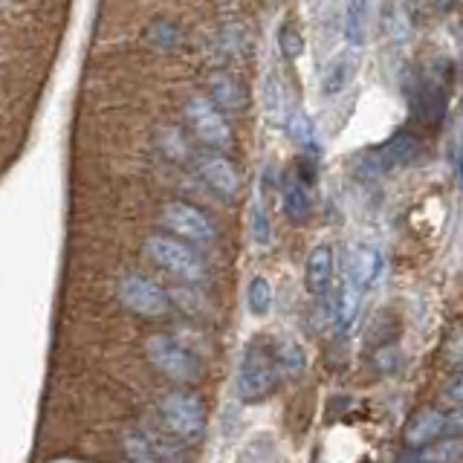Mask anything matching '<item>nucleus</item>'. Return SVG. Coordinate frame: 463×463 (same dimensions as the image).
Instances as JSON below:
<instances>
[{
	"mask_svg": "<svg viewBox=\"0 0 463 463\" xmlns=\"http://www.w3.org/2000/svg\"><path fill=\"white\" fill-rule=\"evenodd\" d=\"M145 255H148L156 267H163L165 272H171L174 279H180V281L200 284L206 279V264H203V258L185 241L174 238V235H151L145 241Z\"/></svg>",
	"mask_w": 463,
	"mask_h": 463,
	"instance_id": "obj_1",
	"label": "nucleus"
},
{
	"mask_svg": "<svg viewBox=\"0 0 463 463\" xmlns=\"http://www.w3.org/2000/svg\"><path fill=\"white\" fill-rule=\"evenodd\" d=\"M145 356L159 373L174 383H194L200 376L197 354L168 333H154V336L145 339Z\"/></svg>",
	"mask_w": 463,
	"mask_h": 463,
	"instance_id": "obj_2",
	"label": "nucleus"
},
{
	"mask_svg": "<svg viewBox=\"0 0 463 463\" xmlns=\"http://www.w3.org/2000/svg\"><path fill=\"white\" fill-rule=\"evenodd\" d=\"M275 385H279V368H275L272 354L258 342L243 347L241 365H238V394L243 402H264Z\"/></svg>",
	"mask_w": 463,
	"mask_h": 463,
	"instance_id": "obj_3",
	"label": "nucleus"
},
{
	"mask_svg": "<svg viewBox=\"0 0 463 463\" xmlns=\"http://www.w3.org/2000/svg\"><path fill=\"white\" fill-rule=\"evenodd\" d=\"M159 417L180 440H197L206 431V402L194 391H168L159 400Z\"/></svg>",
	"mask_w": 463,
	"mask_h": 463,
	"instance_id": "obj_4",
	"label": "nucleus"
},
{
	"mask_svg": "<svg viewBox=\"0 0 463 463\" xmlns=\"http://www.w3.org/2000/svg\"><path fill=\"white\" fill-rule=\"evenodd\" d=\"M159 223L165 226L168 235L188 243H214L217 238V226L212 223V217L185 200L165 203L163 212H159Z\"/></svg>",
	"mask_w": 463,
	"mask_h": 463,
	"instance_id": "obj_5",
	"label": "nucleus"
},
{
	"mask_svg": "<svg viewBox=\"0 0 463 463\" xmlns=\"http://www.w3.org/2000/svg\"><path fill=\"white\" fill-rule=\"evenodd\" d=\"M116 296L125 304L130 313L145 316V318H156V316H165L171 307V298L163 287L156 281H151L148 275L142 272H128L116 284Z\"/></svg>",
	"mask_w": 463,
	"mask_h": 463,
	"instance_id": "obj_6",
	"label": "nucleus"
},
{
	"mask_svg": "<svg viewBox=\"0 0 463 463\" xmlns=\"http://www.w3.org/2000/svg\"><path fill=\"white\" fill-rule=\"evenodd\" d=\"M183 116L188 128H192V134L206 145V148L223 151L232 145V128L226 122V116L212 105V99H203V96L188 99Z\"/></svg>",
	"mask_w": 463,
	"mask_h": 463,
	"instance_id": "obj_7",
	"label": "nucleus"
},
{
	"mask_svg": "<svg viewBox=\"0 0 463 463\" xmlns=\"http://www.w3.org/2000/svg\"><path fill=\"white\" fill-rule=\"evenodd\" d=\"M420 156H423V139L411 134V130H400V134H394L388 142H383L380 148L365 154V165L376 174H383V171L411 165Z\"/></svg>",
	"mask_w": 463,
	"mask_h": 463,
	"instance_id": "obj_8",
	"label": "nucleus"
},
{
	"mask_svg": "<svg viewBox=\"0 0 463 463\" xmlns=\"http://www.w3.org/2000/svg\"><path fill=\"white\" fill-rule=\"evenodd\" d=\"M385 260L383 255L373 250V246H351L345 255V281L356 287L359 293H368L383 279Z\"/></svg>",
	"mask_w": 463,
	"mask_h": 463,
	"instance_id": "obj_9",
	"label": "nucleus"
},
{
	"mask_svg": "<svg viewBox=\"0 0 463 463\" xmlns=\"http://www.w3.org/2000/svg\"><path fill=\"white\" fill-rule=\"evenodd\" d=\"M409 108L420 122L426 125H438L446 113V87L438 79H426L417 76L409 87Z\"/></svg>",
	"mask_w": 463,
	"mask_h": 463,
	"instance_id": "obj_10",
	"label": "nucleus"
},
{
	"mask_svg": "<svg viewBox=\"0 0 463 463\" xmlns=\"http://www.w3.org/2000/svg\"><path fill=\"white\" fill-rule=\"evenodd\" d=\"M197 174L203 177L214 194H221L223 200H235L241 192V174L232 165V159H226L223 154H203L197 156Z\"/></svg>",
	"mask_w": 463,
	"mask_h": 463,
	"instance_id": "obj_11",
	"label": "nucleus"
},
{
	"mask_svg": "<svg viewBox=\"0 0 463 463\" xmlns=\"http://www.w3.org/2000/svg\"><path fill=\"white\" fill-rule=\"evenodd\" d=\"M446 434V414L438 409H420L409 417L402 431V440L409 449H423Z\"/></svg>",
	"mask_w": 463,
	"mask_h": 463,
	"instance_id": "obj_12",
	"label": "nucleus"
},
{
	"mask_svg": "<svg viewBox=\"0 0 463 463\" xmlns=\"http://www.w3.org/2000/svg\"><path fill=\"white\" fill-rule=\"evenodd\" d=\"M333 269H336V258L327 243H318L310 250L307 264H304V284L313 296H327V289L333 284Z\"/></svg>",
	"mask_w": 463,
	"mask_h": 463,
	"instance_id": "obj_13",
	"label": "nucleus"
},
{
	"mask_svg": "<svg viewBox=\"0 0 463 463\" xmlns=\"http://www.w3.org/2000/svg\"><path fill=\"white\" fill-rule=\"evenodd\" d=\"M209 96L212 105L221 113H243L250 105L243 84L238 79H232L229 72H212L209 76Z\"/></svg>",
	"mask_w": 463,
	"mask_h": 463,
	"instance_id": "obj_14",
	"label": "nucleus"
},
{
	"mask_svg": "<svg viewBox=\"0 0 463 463\" xmlns=\"http://www.w3.org/2000/svg\"><path fill=\"white\" fill-rule=\"evenodd\" d=\"M281 203H284V214L289 223H307L310 217V188H307V180L301 177V174H289L284 180V188H281Z\"/></svg>",
	"mask_w": 463,
	"mask_h": 463,
	"instance_id": "obj_15",
	"label": "nucleus"
},
{
	"mask_svg": "<svg viewBox=\"0 0 463 463\" xmlns=\"http://www.w3.org/2000/svg\"><path fill=\"white\" fill-rule=\"evenodd\" d=\"M371 0H345V38L351 47H362L368 38Z\"/></svg>",
	"mask_w": 463,
	"mask_h": 463,
	"instance_id": "obj_16",
	"label": "nucleus"
},
{
	"mask_svg": "<svg viewBox=\"0 0 463 463\" xmlns=\"http://www.w3.org/2000/svg\"><path fill=\"white\" fill-rule=\"evenodd\" d=\"M463 460V438H440L423 449H414V455L405 463H458Z\"/></svg>",
	"mask_w": 463,
	"mask_h": 463,
	"instance_id": "obj_17",
	"label": "nucleus"
},
{
	"mask_svg": "<svg viewBox=\"0 0 463 463\" xmlns=\"http://www.w3.org/2000/svg\"><path fill=\"white\" fill-rule=\"evenodd\" d=\"M359 304H362V293L356 287H351L347 281H342V289L336 296V307H333V325H336L339 333H351L359 316Z\"/></svg>",
	"mask_w": 463,
	"mask_h": 463,
	"instance_id": "obj_18",
	"label": "nucleus"
},
{
	"mask_svg": "<svg viewBox=\"0 0 463 463\" xmlns=\"http://www.w3.org/2000/svg\"><path fill=\"white\" fill-rule=\"evenodd\" d=\"M272 362L275 368H279V373H287V376H296L304 371V362H307V356H304V347L289 339V336H281L272 342Z\"/></svg>",
	"mask_w": 463,
	"mask_h": 463,
	"instance_id": "obj_19",
	"label": "nucleus"
},
{
	"mask_svg": "<svg viewBox=\"0 0 463 463\" xmlns=\"http://www.w3.org/2000/svg\"><path fill=\"white\" fill-rule=\"evenodd\" d=\"M284 128H287V134L289 139H293L301 151H316V130H313V122H310V116L293 108V110H287V119H284Z\"/></svg>",
	"mask_w": 463,
	"mask_h": 463,
	"instance_id": "obj_20",
	"label": "nucleus"
},
{
	"mask_svg": "<svg viewBox=\"0 0 463 463\" xmlns=\"http://www.w3.org/2000/svg\"><path fill=\"white\" fill-rule=\"evenodd\" d=\"M272 301H275V289L272 281L267 275H255L246 287V304H250V313L252 316H267L272 310Z\"/></svg>",
	"mask_w": 463,
	"mask_h": 463,
	"instance_id": "obj_21",
	"label": "nucleus"
},
{
	"mask_svg": "<svg viewBox=\"0 0 463 463\" xmlns=\"http://www.w3.org/2000/svg\"><path fill=\"white\" fill-rule=\"evenodd\" d=\"M264 110L272 122H284L287 119V105H284V84L281 79L275 76V72H269L267 81H264Z\"/></svg>",
	"mask_w": 463,
	"mask_h": 463,
	"instance_id": "obj_22",
	"label": "nucleus"
},
{
	"mask_svg": "<svg viewBox=\"0 0 463 463\" xmlns=\"http://www.w3.org/2000/svg\"><path fill=\"white\" fill-rule=\"evenodd\" d=\"M122 446H125V455H128L130 463H159L154 446L148 440V434H142V431H125Z\"/></svg>",
	"mask_w": 463,
	"mask_h": 463,
	"instance_id": "obj_23",
	"label": "nucleus"
},
{
	"mask_svg": "<svg viewBox=\"0 0 463 463\" xmlns=\"http://www.w3.org/2000/svg\"><path fill=\"white\" fill-rule=\"evenodd\" d=\"M145 38H148V43L156 50H177L183 33H180V26L171 21H154L148 26V33H145Z\"/></svg>",
	"mask_w": 463,
	"mask_h": 463,
	"instance_id": "obj_24",
	"label": "nucleus"
},
{
	"mask_svg": "<svg viewBox=\"0 0 463 463\" xmlns=\"http://www.w3.org/2000/svg\"><path fill=\"white\" fill-rule=\"evenodd\" d=\"M347 79H351V64L345 61V58H336L327 70H325V79H322V87H325V93L327 96H336L345 90V84Z\"/></svg>",
	"mask_w": 463,
	"mask_h": 463,
	"instance_id": "obj_25",
	"label": "nucleus"
},
{
	"mask_svg": "<svg viewBox=\"0 0 463 463\" xmlns=\"http://www.w3.org/2000/svg\"><path fill=\"white\" fill-rule=\"evenodd\" d=\"M250 229H252V238H255L260 246H267V243H269V238H272V226H269L267 209H264V203H260V200H252V206H250Z\"/></svg>",
	"mask_w": 463,
	"mask_h": 463,
	"instance_id": "obj_26",
	"label": "nucleus"
},
{
	"mask_svg": "<svg viewBox=\"0 0 463 463\" xmlns=\"http://www.w3.org/2000/svg\"><path fill=\"white\" fill-rule=\"evenodd\" d=\"M151 446H154V452L159 458V463H185L183 452H180V446L174 443L171 438H163V434H151Z\"/></svg>",
	"mask_w": 463,
	"mask_h": 463,
	"instance_id": "obj_27",
	"label": "nucleus"
},
{
	"mask_svg": "<svg viewBox=\"0 0 463 463\" xmlns=\"http://www.w3.org/2000/svg\"><path fill=\"white\" fill-rule=\"evenodd\" d=\"M279 47L287 58H298L304 52V38L298 29L293 26H281V33H279Z\"/></svg>",
	"mask_w": 463,
	"mask_h": 463,
	"instance_id": "obj_28",
	"label": "nucleus"
},
{
	"mask_svg": "<svg viewBox=\"0 0 463 463\" xmlns=\"http://www.w3.org/2000/svg\"><path fill=\"white\" fill-rule=\"evenodd\" d=\"M159 145H163V151H165L171 159H183V156L188 154V148H185L183 137H180L174 128H168V130H159Z\"/></svg>",
	"mask_w": 463,
	"mask_h": 463,
	"instance_id": "obj_29",
	"label": "nucleus"
},
{
	"mask_svg": "<svg viewBox=\"0 0 463 463\" xmlns=\"http://www.w3.org/2000/svg\"><path fill=\"white\" fill-rule=\"evenodd\" d=\"M440 400H446L449 405H463V373H455L440 391Z\"/></svg>",
	"mask_w": 463,
	"mask_h": 463,
	"instance_id": "obj_30",
	"label": "nucleus"
},
{
	"mask_svg": "<svg viewBox=\"0 0 463 463\" xmlns=\"http://www.w3.org/2000/svg\"><path fill=\"white\" fill-rule=\"evenodd\" d=\"M446 431H452V434H458V438H463V405H455V409L446 414Z\"/></svg>",
	"mask_w": 463,
	"mask_h": 463,
	"instance_id": "obj_31",
	"label": "nucleus"
},
{
	"mask_svg": "<svg viewBox=\"0 0 463 463\" xmlns=\"http://www.w3.org/2000/svg\"><path fill=\"white\" fill-rule=\"evenodd\" d=\"M455 171H458V180L463 183V142H460V148H458V163H455Z\"/></svg>",
	"mask_w": 463,
	"mask_h": 463,
	"instance_id": "obj_32",
	"label": "nucleus"
},
{
	"mask_svg": "<svg viewBox=\"0 0 463 463\" xmlns=\"http://www.w3.org/2000/svg\"><path fill=\"white\" fill-rule=\"evenodd\" d=\"M438 4H440V6H446V4H449V0H438Z\"/></svg>",
	"mask_w": 463,
	"mask_h": 463,
	"instance_id": "obj_33",
	"label": "nucleus"
}]
</instances>
